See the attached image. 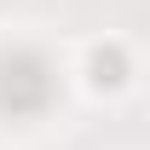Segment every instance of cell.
Returning <instances> with one entry per match:
<instances>
[{
  "mask_svg": "<svg viewBox=\"0 0 150 150\" xmlns=\"http://www.w3.org/2000/svg\"><path fill=\"white\" fill-rule=\"evenodd\" d=\"M87 81H93L98 93H104V87H121V81H127V52H121V46H115V40H104V46H93V52H87Z\"/></svg>",
  "mask_w": 150,
  "mask_h": 150,
  "instance_id": "6da1fadb",
  "label": "cell"
}]
</instances>
